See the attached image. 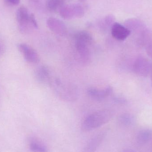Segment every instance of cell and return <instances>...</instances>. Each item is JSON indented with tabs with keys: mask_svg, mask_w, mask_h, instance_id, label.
Segmentation results:
<instances>
[{
	"mask_svg": "<svg viewBox=\"0 0 152 152\" xmlns=\"http://www.w3.org/2000/svg\"><path fill=\"white\" fill-rule=\"evenodd\" d=\"M114 16L112 15H109L105 16L104 18L100 21L99 27L102 30H106L110 27H111L114 22Z\"/></svg>",
	"mask_w": 152,
	"mask_h": 152,
	"instance_id": "cell-16",
	"label": "cell"
},
{
	"mask_svg": "<svg viewBox=\"0 0 152 152\" xmlns=\"http://www.w3.org/2000/svg\"><path fill=\"white\" fill-rule=\"evenodd\" d=\"M75 41H80L91 45L94 42V39L91 34L85 30L77 31L74 36Z\"/></svg>",
	"mask_w": 152,
	"mask_h": 152,
	"instance_id": "cell-11",
	"label": "cell"
},
{
	"mask_svg": "<svg viewBox=\"0 0 152 152\" xmlns=\"http://www.w3.org/2000/svg\"><path fill=\"white\" fill-rule=\"evenodd\" d=\"M112 88L108 86L104 89L91 88L87 91L88 95L94 100L96 101H102L108 97L112 92Z\"/></svg>",
	"mask_w": 152,
	"mask_h": 152,
	"instance_id": "cell-8",
	"label": "cell"
},
{
	"mask_svg": "<svg viewBox=\"0 0 152 152\" xmlns=\"http://www.w3.org/2000/svg\"><path fill=\"white\" fill-rule=\"evenodd\" d=\"M112 113L109 110L95 112L86 117L81 125L84 132H88L106 124L110 120Z\"/></svg>",
	"mask_w": 152,
	"mask_h": 152,
	"instance_id": "cell-1",
	"label": "cell"
},
{
	"mask_svg": "<svg viewBox=\"0 0 152 152\" xmlns=\"http://www.w3.org/2000/svg\"><path fill=\"white\" fill-rule=\"evenodd\" d=\"M35 77L38 82L42 84H50L52 80L50 72L47 67L42 66L37 69Z\"/></svg>",
	"mask_w": 152,
	"mask_h": 152,
	"instance_id": "cell-10",
	"label": "cell"
},
{
	"mask_svg": "<svg viewBox=\"0 0 152 152\" xmlns=\"http://www.w3.org/2000/svg\"><path fill=\"white\" fill-rule=\"evenodd\" d=\"M19 50L27 62L31 64H36L40 61V57L37 52L30 45L26 44L19 45Z\"/></svg>",
	"mask_w": 152,
	"mask_h": 152,
	"instance_id": "cell-4",
	"label": "cell"
},
{
	"mask_svg": "<svg viewBox=\"0 0 152 152\" xmlns=\"http://www.w3.org/2000/svg\"><path fill=\"white\" fill-rule=\"evenodd\" d=\"M29 148L34 152H47L46 146L43 143L36 139H33L30 142Z\"/></svg>",
	"mask_w": 152,
	"mask_h": 152,
	"instance_id": "cell-15",
	"label": "cell"
},
{
	"mask_svg": "<svg viewBox=\"0 0 152 152\" xmlns=\"http://www.w3.org/2000/svg\"><path fill=\"white\" fill-rule=\"evenodd\" d=\"M59 12L64 19L70 20L75 18L72 4H64L60 9Z\"/></svg>",
	"mask_w": 152,
	"mask_h": 152,
	"instance_id": "cell-13",
	"label": "cell"
},
{
	"mask_svg": "<svg viewBox=\"0 0 152 152\" xmlns=\"http://www.w3.org/2000/svg\"><path fill=\"white\" fill-rule=\"evenodd\" d=\"M5 1L10 5H17L20 3V0H5Z\"/></svg>",
	"mask_w": 152,
	"mask_h": 152,
	"instance_id": "cell-19",
	"label": "cell"
},
{
	"mask_svg": "<svg viewBox=\"0 0 152 152\" xmlns=\"http://www.w3.org/2000/svg\"><path fill=\"white\" fill-rule=\"evenodd\" d=\"M16 18L20 30L23 34H30L38 28L34 15L29 14L26 7H21L17 10Z\"/></svg>",
	"mask_w": 152,
	"mask_h": 152,
	"instance_id": "cell-2",
	"label": "cell"
},
{
	"mask_svg": "<svg viewBox=\"0 0 152 152\" xmlns=\"http://www.w3.org/2000/svg\"><path fill=\"white\" fill-rule=\"evenodd\" d=\"M47 26L53 33L60 36H64L67 33L66 24L61 20L55 18H50L46 21Z\"/></svg>",
	"mask_w": 152,
	"mask_h": 152,
	"instance_id": "cell-5",
	"label": "cell"
},
{
	"mask_svg": "<svg viewBox=\"0 0 152 152\" xmlns=\"http://www.w3.org/2000/svg\"><path fill=\"white\" fill-rule=\"evenodd\" d=\"M65 0H47L46 7L50 11H59L61 8L65 4Z\"/></svg>",
	"mask_w": 152,
	"mask_h": 152,
	"instance_id": "cell-14",
	"label": "cell"
},
{
	"mask_svg": "<svg viewBox=\"0 0 152 152\" xmlns=\"http://www.w3.org/2000/svg\"><path fill=\"white\" fill-rule=\"evenodd\" d=\"M123 152H136L134 151H133V150H131V149H126V150H124L123 151Z\"/></svg>",
	"mask_w": 152,
	"mask_h": 152,
	"instance_id": "cell-21",
	"label": "cell"
},
{
	"mask_svg": "<svg viewBox=\"0 0 152 152\" xmlns=\"http://www.w3.org/2000/svg\"><path fill=\"white\" fill-rule=\"evenodd\" d=\"M79 1H80V2H83V1H86V0H79Z\"/></svg>",
	"mask_w": 152,
	"mask_h": 152,
	"instance_id": "cell-22",
	"label": "cell"
},
{
	"mask_svg": "<svg viewBox=\"0 0 152 152\" xmlns=\"http://www.w3.org/2000/svg\"><path fill=\"white\" fill-rule=\"evenodd\" d=\"M111 34L115 39L123 41L129 36L130 31L121 24L115 22L111 27Z\"/></svg>",
	"mask_w": 152,
	"mask_h": 152,
	"instance_id": "cell-9",
	"label": "cell"
},
{
	"mask_svg": "<svg viewBox=\"0 0 152 152\" xmlns=\"http://www.w3.org/2000/svg\"><path fill=\"white\" fill-rule=\"evenodd\" d=\"M152 138V132L150 130H144L138 133L137 142L140 145H144L149 142Z\"/></svg>",
	"mask_w": 152,
	"mask_h": 152,
	"instance_id": "cell-12",
	"label": "cell"
},
{
	"mask_svg": "<svg viewBox=\"0 0 152 152\" xmlns=\"http://www.w3.org/2000/svg\"><path fill=\"white\" fill-rule=\"evenodd\" d=\"M106 135L105 131L100 132L93 137L87 143L81 152H95Z\"/></svg>",
	"mask_w": 152,
	"mask_h": 152,
	"instance_id": "cell-7",
	"label": "cell"
},
{
	"mask_svg": "<svg viewBox=\"0 0 152 152\" xmlns=\"http://www.w3.org/2000/svg\"><path fill=\"white\" fill-rule=\"evenodd\" d=\"M120 122L121 125H123V126H126L129 123V119L128 118H127V117L123 116L120 119Z\"/></svg>",
	"mask_w": 152,
	"mask_h": 152,
	"instance_id": "cell-18",
	"label": "cell"
},
{
	"mask_svg": "<svg viewBox=\"0 0 152 152\" xmlns=\"http://www.w3.org/2000/svg\"><path fill=\"white\" fill-rule=\"evenodd\" d=\"M5 50V48H4V46L0 43V55H2Z\"/></svg>",
	"mask_w": 152,
	"mask_h": 152,
	"instance_id": "cell-20",
	"label": "cell"
},
{
	"mask_svg": "<svg viewBox=\"0 0 152 152\" xmlns=\"http://www.w3.org/2000/svg\"><path fill=\"white\" fill-rule=\"evenodd\" d=\"M90 45L80 41H75V47L81 62L88 65L91 60V54L89 50Z\"/></svg>",
	"mask_w": 152,
	"mask_h": 152,
	"instance_id": "cell-6",
	"label": "cell"
},
{
	"mask_svg": "<svg viewBox=\"0 0 152 152\" xmlns=\"http://www.w3.org/2000/svg\"><path fill=\"white\" fill-rule=\"evenodd\" d=\"M55 92L58 96L63 100L68 101L75 100L77 97V91L74 86L68 83L63 82L61 80L55 79L51 81Z\"/></svg>",
	"mask_w": 152,
	"mask_h": 152,
	"instance_id": "cell-3",
	"label": "cell"
},
{
	"mask_svg": "<svg viewBox=\"0 0 152 152\" xmlns=\"http://www.w3.org/2000/svg\"><path fill=\"white\" fill-rule=\"evenodd\" d=\"M74 11L75 18H80L84 16L85 14V11L83 6L81 4L78 3L73 4H72Z\"/></svg>",
	"mask_w": 152,
	"mask_h": 152,
	"instance_id": "cell-17",
	"label": "cell"
}]
</instances>
